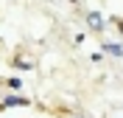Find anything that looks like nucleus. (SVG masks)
<instances>
[{"label": "nucleus", "instance_id": "nucleus-3", "mask_svg": "<svg viewBox=\"0 0 123 118\" xmlns=\"http://www.w3.org/2000/svg\"><path fill=\"white\" fill-rule=\"evenodd\" d=\"M104 54L120 59V56H123V42H104Z\"/></svg>", "mask_w": 123, "mask_h": 118}, {"label": "nucleus", "instance_id": "nucleus-6", "mask_svg": "<svg viewBox=\"0 0 123 118\" xmlns=\"http://www.w3.org/2000/svg\"><path fill=\"white\" fill-rule=\"evenodd\" d=\"M112 23H115V25H117V31L123 34V17H115V20H112Z\"/></svg>", "mask_w": 123, "mask_h": 118}, {"label": "nucleus", "instance_id": "nucleus-4", "mask_svg": "<svg viewBox=\"0 0 123 118\" xmlns=\"http://www.w3.org/2000/svg\"><path fill=\"white\" fill-rule=\"evenodd\" d=\"M6 87H11V90H20V87H23V82H20L17 76H8V79H6Z\"/></svg>", "mask_w": 123, "mask_h": 118}, {"label": "nucleus", "instance_id": "nucleus-7", "mask_svg": "<svg viewBox=\"0 0 123 118\" xmlns=\"http://www.w3.org/2000/svg\"><path fill=\"white\" fill-rule=\"evenodd\" d=\"M70 118H78V115H70Z\"/></svg>", "mask_w": 123, "mask_h": 118}, {"label": "nucleus", "instance_id": "nucleus-2", "mask_svg": "<svg viewBox=\"0 0 123 118\" xmlns=\"http://www.w3.org/2000/svg\"><path fill=\"white\" fill-rule=\"evenodd\" d=\"M8 107H31V98H25V96H20V93H8L3 101H0V110H8Z\"/></svg>", "mask_w": 123, "mask_h": 118}, {"label": "nucleus", "instance_id": "nucleus-1", "mask_svg": "<svg viewBox=\"0 0 123 118\" xmlns=\"http://www.w3.org/2000/svg\"><path fill=\"white\" fill-rule=\"evenodd\" d=\"M84 20H87V28H90L92 34H104L106 31V20H104V14H101L98 8H90L84 14Z\"/></svg>", "mask_w": 123, "mask_h": 118}, {"label": "nucleus", "instance_id": "nucleus-5", "mask_svg": "<svg viewBox=\"0 0 123 118\" xmlns=\"http://www.w3.org/2000/svg\"><path fill=\"white\" fill-rule=\"evenodd\" d=\"M17 68H23V70H31V68H34V62H25V59H17Z\"/></svg>", "mask_w": 123, "mask_h": 118}]
</instances>
